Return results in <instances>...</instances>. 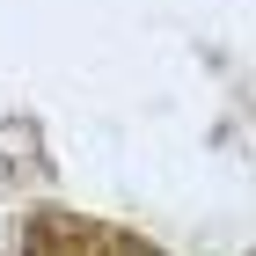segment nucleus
I'll list each match as a JSON object with an SVG mask.
<instances>
[{
	"instance_id": "obj_1",
	"label": "nucleus",
	"mask_w": 256,
	"mask_h": 256,
	"mask_svg": "<svg viewBox=\"0 0 256 256\" xmlns=\"http://www.w3.org/2000/svg\"><path fill=\"white\" fill-rule=\"evenodd\" d=\"M8 256H161V249L146 234H132V227H110V220L44 205V212H30L15 227V249Z\"/></svg>"
}]
</instances>
